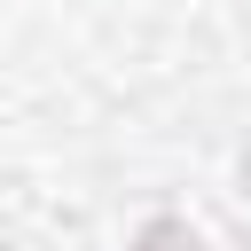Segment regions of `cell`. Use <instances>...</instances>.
Here are the masks:
<instances>
[{"label": "cell", "instance_id": "cell-1", "mask_svg": "<svg viewBox=\"0 0 251 251\" xmlns=\"http://www.w3.org/2000/svg\"><path fill=\"white\" fill-rule=\"evenodd\" d=\"M133 251H204V243H196V235H188V227H180V220H149V227H141V243H133Z\"/></svg>", "mask_w": 251, "mask_h": 251}]
</instances>
